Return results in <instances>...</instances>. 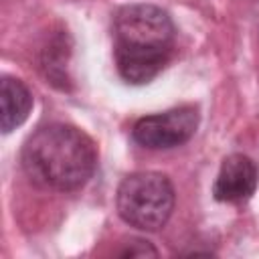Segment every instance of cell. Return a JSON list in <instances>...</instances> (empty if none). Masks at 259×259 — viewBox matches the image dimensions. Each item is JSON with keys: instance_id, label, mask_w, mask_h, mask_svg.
<instances>
[{"instance_id": "1", "label": "cell", "mask_w": 259, "mask_h": 259, "mask_svg": "<svg viewBox=\"0 0 259 259\" xmlns=\"http://www.w3.org/2000/svg\"><path fill=\"white\" fill-rule=\"evenodd\" d=\"M174 24L154 4H127L113 18V57L119 75L134 85L150 83L170 61Z\"/></svg>"}, {"instance_id": "2", "label": "cell", "mask_w": 259, "mask_h": 259, "mask_svg": "<svg viewBox=\"0 0 259 259\" xmlns=\"http://www.w3.org/2000/svg\"><path fill=\"white\" fill-rule=\"evenodd\" d=\"M20 160L26 176L38 186L71 192L93 176L97 150L85 132L67 123H51L26 140Z\"/></svg>"}, {"instance_id": "3", "label": "cell", "mask_w": 259, "mask_h": 259, "mask_svg": "<svg viewBox=\"0 0 259 259\" xmlns=\"http://www.w3.org/2000/svg\"><path fill=\"white\" fill-rule=\"evenodd\" d=\"M174 186L160 172H136L117 188V212L134 229L160 231L174 210Z\"/></svg>"}, {"instance_id": "4", "label": "cell", "mask_w": 259, "mask_h": 259, "mask_svg": "<svg viewBox=\"0 0 259 259\" xmlns=\"http://www.w3.org/2000/svg\"><path fill=\"white\" fill-rule=\"evenodd\" d=\"M198 127V111L192 105L146 115L136 121L132 136L148 150H170L186 144Z\"/></svg>"}, {"instance_id": "5", "label": "cell", "mask_w": 259, "mask_h": 259, "mask_svg": "<svg viewBox=\"0 0 259 259\" xmlns=\"http://www.w3.org/2000/svg\"><path fill=\"white\" fill-rule=\"evenodd\" d=\"M257 182H259L257 164L249 156L231 154L221 164V170L212 186V194L221 202L241 204L253 196Z\"/></svg>"}, {"instance_id": "6", "label": "cell", "mask_w": 259, "mask_h": 259, "mask_svg": "<svg viewBox=\"0 0 259 259\" xmlns=\"http://www.w3.org/2000/svg\"><path fill=\"white\" fill-rule=\"evenodd\" d=\"M0 125L4 134H10L20 123L26 121L30 107H32V95L28 87L14 77H2V89H0Z\"/></svg>"}, {"instance_id": "7", "label": "cell", "mask_w": 259, "mask_h": 259, "mask_svg": "<svg viewBox=\"0 0 259 259\" xmlns=\"http://www.w3.org/2000/svg\"><path fill=\"white\" fill-rule=\"evenodd\" d=\"M119 255H121V257H148V255L156 257L158 251L152 247V243H148V241H144V239H132V241L125 245V249L119 251Z\"/></svg>"}]
</instances>
